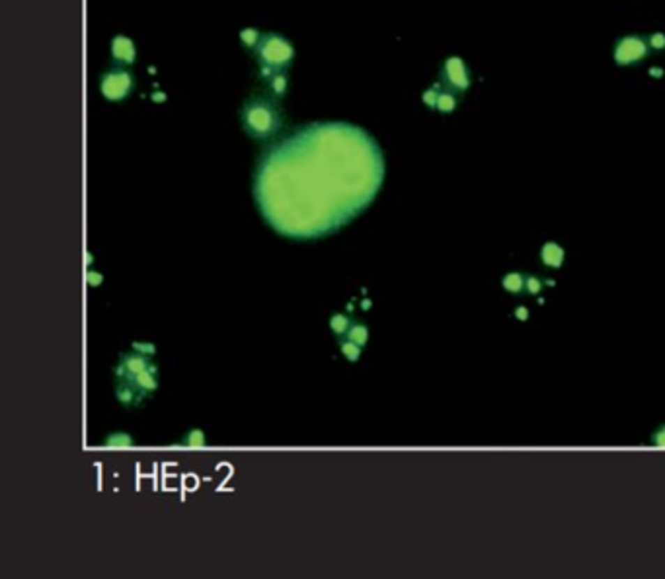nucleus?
<instances>
[{"label":"nucleus","instance_id":"nucleus-1","mask_svg":"<svg viewBox=\"0 0 665 579\" xmlns=\"http://www.w3.org/2000/svg\"><path fill=\"white\" fill-rule=\"evenodd\" d=\"M382 178V152L367 131L340 121L311 123L262 156L254 195L279 234L308 240L357 217Z\"/></svg>","mask_w":665,"mask_h":579},{"label":"nucleus","instance_id":"nucleus-2","mask_svg":"<svg viewBox=\"0 0 665 579\" xmlns=\"http://www.w3.org/2000/svg\"><path fill=\"white\" fill-rule=\"evenodd\" d=\"M562 260H564V252L556 244H548L542 250V262L548 267H560Z\"/></svg>","mask_w":665,"mask_h":579},{"label":"nucleus","instance_id":"nucleus-3","mask_svg":"<svg viewBox=\"0 0 665 579\" xmlns=\"http://www.w3.org/2000/svg\"><path fill=\"white\" fill-rule=\"evenodd\" d=\"M523 287H525V281H523L521 273H509L504 279V289L509 293H519V291H523Z\"/></svg>","mask_w":665,"mask_h":579},{"label":"nucleus","instance_id":"nucleus-4","mask_svg":"<svg viewBox=\"0 0 665 579\" xmlns=\"http://www.w3.org/2000/svg\"><path fill=\"white\" fill-rule=\"evenodd\" d=\"M342 353L350 361H355V359L359 357V353H361V345L352 342V340H345V342L342 343Z\"/></svg>","mask_w":665,"mask_h":579},{"label":"nucleus","instance_id":"nucleus-5","mask_svg":"<svg viewBox=\"0 0 665 579\" xmlns=\"http://www.w3.org/2000/svg\"><path fill=\"white\" fill-rule=\"evenodd\" d=\"M348 340H352V342L363 345V343H365V340H367V328H363V326H357V324H355V326H352V328L348 330Z\"/></svg>","mask_w":665,"mask_h":579},{"label":"nucleus","instance_id":"nucleus-6","mask_svg":"<svg viewBox=\"0 0 665 579\" xmlns=\"http://www.w3.org/2000/svg\"><path fill=\"white\" fill-rule=\"evenodd\" d=\"M330 326H332V330L338 336H342V333H348V330H350V320L345 316H334Z\"/></svg>","mask_w":665,"mask_h":579},{"label":"nucleus","instance_id":"nucleus-7","mask_svg":"<svg viewBox=\"0 0 665 579\" xmlns=\"http://www.w3.org/2000/svg\"><path fill=\"white\" fill-rule=\"evenodd\" d=\"M107 445L127 446V445H131V439H129V437H125V435H112L110 439H107Z\"/></svg>","mask_w":665,"mask_h":579},{"label":"nucleus","instance_id":"nucleus-8","mask_svg":"<svg viewBox=\"0 0 665 579\" xmlns=\"http://www.w3.org/2000/svg\"><path fill=\"white\" fill-rule=\"evenodd\" d=\"M186 445H205V437L201 435L200 431H191L190 435L186 437Z\"/></svg>","mask_w":665,"mask_h":579},{"label":"nucleus","instance_id":"nucleus-9","mask_svg":"<svg viewBox=\"0 0 665 579\" xmlns=\"http://www.w3.org/2000/svg\"><path fill=\"white\" fill-rule=\"evenodd\" d=\"M654 441H656V445L665 446V428H662L657 431L656 435H654Z\"/></svg>","mask_w":665,"mask_h":579},{"label":"nucleus","instance_id":"nucleus-10","mask_svg":"<svg viewBox=\"0 0 665 579\" xmlns=\"http://www.w3.org/2000/svg\"><path fill=\"white\" fill-rule=\"evenodd\" d=\"M527 287H529V291H531V293H537V291H539V289H541V281H537V279H529V283H527Z\"/></svg>","mask_w":665,"mask_h":579}]
</instances>
